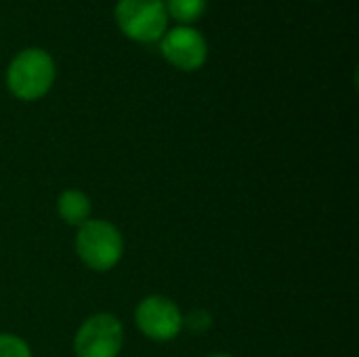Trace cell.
I'll use <instances>...</instances> for the list:
<instances>
[{
  "mask_svg": "<svg viewBox=\"0 0 359 357\" xmlns=\"http://www.w3.org/2000/svg\"><path fill=\"white\" fill-rule=\"evenodd\" d=\"M120 29L137 42H156L168 23L162 0H120L116 6Z\"/></svg>",
  "mask_w": 359,
  "mask_h": 357,
  "instance_id": "3957f363",
  "label": "cell"
},
{
  "mask_svg": "<svg viewBox=\"0 0 359 357\" xmlns=\"http://www.w3.org/2000/svg\"><path fill=\"white\" fill-rule=\"evenodd\" d=\"M55 82V61L46 50H21L6 69V84L21 101H36L44 97Z\"/></svg>",
  "mask_w": 359,
  "mask_h": 357,
  "instance_id": "6da1fadb",
  "label": "cell"
},
{
  "mask_svg": "<svg viewBox=\"0 0 359 357\" xmlns=\"http://www.w3.org/2000/svg\"><path fill=\"white\" fill-rule=\"evenodd\" d=\"M139 330L151 341H170L183 328V316L179 307L166 297H147L135 311Z\"/></svg>",
  "mask_w": 359,
  "mask_h": 357,
  "instance_id": "5b68a950",
  "label": "cell"
},
{
  "mask_svg": "<svg viewBox=\"0 0 359 357\" xmlns=\"http://www.w3.org/2000/svg\"><path fill=\"white\" fill-rule=\"evenodd\" d=\"M57 210L59 217L67 223V225H84L90 217V200L76 189H67L59 196L57 202Z\"/></svg>",
  "mask_w": 359,
  "mask_h": 357,
  "instance_id": "52a82bcc",
  "label": "cell"
},
{
  "mask_svg": "<svg viewBox=\"0 0 359 357\" xmlns=\"http://www.w3.org/2000/svg\"><path fill=\"white\" fill-rule=\"evenodd\" d=\"M124 332L118 318L109 314H97L88 318L74 341L78 357H116L122 349Z\"/></svg>",
  "mask_w": 359,
  "mask_h": 357,
  "instance_id": "277c9868",
  "label": "cell"
},
{
  "mask_svg": "<svg viewBox=\"0 0 359 357\" xmlns=\"http://www.w3.org/2000/svg\"><path fill=\"white\" fill-rule=\"evenodd\" d=\"M208 0H166V13H170L177 21L191 23L200 19L206 11Z\"/></svg>",
  "mask_w": 359,
  "mask_h": 357,
  "instance_id": "ba28073f",
  "label": "cell"
},
{
  "mask_svg": "<svg viewBox=\"0 0 359 357\" xmlns=\"http://www.w3.org/2000/svg\"><path fill=\"white\" fill-rule=\"evenodd\" d=\"M162 55L175 67L194 72L204 65L208 55V44L198 29L175 27L162 40Z\"/></svg>",
  "mask_w": 359,
  "mask_h": 357,
  "instance_id": "8992f818",
  "label": "cell"
},
{
  "mask_svg": "<svg viewBox=\"0 0 359 357\" xmlns=\"http://www.w3.org/2000/svg\"><path fill=\"white\" fill-rule=\"evenodd\" d=\"M187 328L191 332H204L210 328V316L206 311H191L187 318Z\"/></svg>",
  "mask_w": 359,
  "mask_h": 357,
  "instance_id": "30bf717a",
  "label": "cell"
},
{
  "mask_svg": "<svg viewBox=\"0 0 359 357\" xmlns=\"http://www.w3.org/2000/svg\"><path fill=\"white\" fill-rule=\"evenodd\" d=\"M78 257L93 271H109L122 257L120 231L107 221H86L76 236Z\"/></svg>",
  "mask_w": 359,
  "mask_h": 357,
  "instance_id": "7a4b0ae2",
  "label": "cell"
},
{
  "mask_svg": "<svg viewBox=\"0 0 359 357\" xmlns=\"http://www.w3.org/2000/svg\"><path fill=\"white\" fill-rule=\"evenodd\" d=\"M210 357H231V356H223V353H219V356H210Z\"/></svg>",
  "mask_w": 359,
  "mask_h": 357,
  "instance_id": "8fae6325",
  "label": "cell"
},
{
  "mask_svg": "<svg viewBox=\"0 0 359 357\" xmlns=\"http://www.w3.org/2000/svg\"><path fill=\"white\" fill-rule=\"evenodd\" d=\"M0 357H32V353L15 335H0Z\"/></svg>",
  "mask_w": 359,
  "mask_h": 357,
  "instance_id": "9c48e42d",
  "label": "cell"
}]
</instances>
